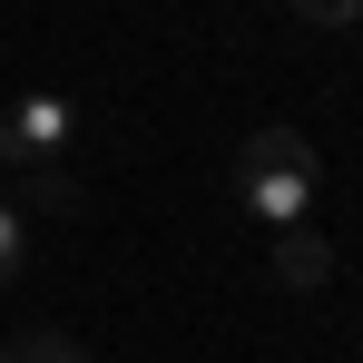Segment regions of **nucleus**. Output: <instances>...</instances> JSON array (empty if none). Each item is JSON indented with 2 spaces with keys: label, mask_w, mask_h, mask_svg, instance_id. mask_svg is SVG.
I'll return each mask as SVG.
<instances>
[{
  "label": "nucleus",
  "mask_w": 363,
  "mask_h": 363,
  "mask_svg": "<svg viewBox=\"0 0 363 363\" xmlns=\"http://www.w3.org/2000/svg\"><path fill=\"white\" fill-rule=\"evenodd\" d=\"M20 265H30V216H20V206L0 196V285H10Z\"/></svg>",
  "instance_id": "39448f33"
},
{
  "label": "nucleus",
  "mask_w": 363,
  "mask_h": 363,
  "mask_svg": "<svg viewBox=\"0 0 363 363\" xmlns=\"http://www.w3.org/2000/svg\"><path fill=\"white\" fill-rule=\"evenodd\" d=\"M275 275H285L295 295H314V285L334 275V245H324V236H304V226H285V236H275Z\"/></svg>",
  "instance_id": "7ed1b4c3"
},
{
  "label": "nucleus",
  "mask_w": 363,
  "mask_h": 363,
  "mask_svg": "<svg viewBox=\"0 0 363 363\" xmlns=\"http://www.w3.org/2000/svg\"><path fill=\"white\" fill-rule=\"evenodd\" d=\"M69 147H79V108H69V99L30 89V99L0 108V177H50Z\"/></svg>",
  "instance_id": "f03ea898"
},
{
  "label": "nucleus",
  "mask_w": 363,
  "mask_h": 363,
  "mask_svg": "<svg viewBox=\"0 0 363 363\" xmlns=\"http://www.w3.org/2000/svg\"><path fill=\"white\" fill-rule=\"evenodd\" d=\"M0 363H89V354H79V344H69L60 324H20V334H10V344H0Z\"/></svg>",
  "instance_id": "20e7f679"
},
{
  "label": "nucleus",
  "mask_w": 363,
  "mask_h": 363,
  "mask_svg": "<svg viewBox=\"0 0 363 363\" xmlns=\"http://www.w3.org/2000/svg\"><path fill=\"white\" fill-rule=\"evenodd\" d=\"M236 196L285 236V226H304V206H314V147H304V128H255L236 157Z\"/></svg>",
  "instance_id": "f257e3e1"
}]
</instances>
